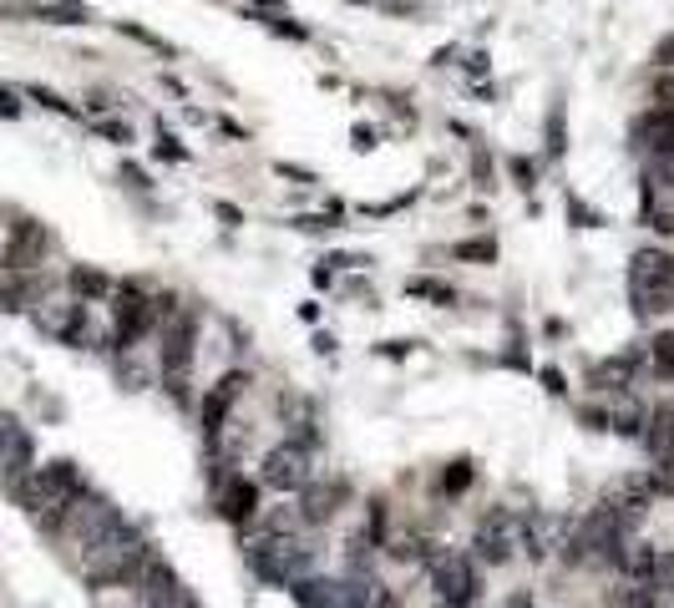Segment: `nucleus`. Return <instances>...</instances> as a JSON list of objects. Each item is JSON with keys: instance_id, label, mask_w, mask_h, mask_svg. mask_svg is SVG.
Segmentation results:
<instances>
[{"instance_id": "423d86ee", "label": "nucleus", "mask_w": 674, "mask_h": 608, "mask_svg": "<svg viewBox=\"0 0 674 608\" xmlns=\"http://www.w3.org/2000/svg\"><path fill=\"white\" fill-rule=\"evenodd\" d=\"M472 543H477V558L482 563H507L512 558V543H517V522L507 507H492L477 517V532H472Z\"/></svg>"}, {"instance_id": "9d476101", "label": "nucleus", "mask_w": 674, "mask_h": 608, "mask_svg": "<svg viewBox=\"0 0 674 608\" xmlns=\"http://www.w3.org/2000/svg\"><path fill=\"white\" fill-rule=\"evenodd\" d=\"M229 401H234V391H223V386H213V391H208V401H203V431H208V436H218V431H223Z\"/></svg>"}, {"instance_id": "39448f33", "label": "nucleus", "mask_w": 674, "mask_h": 608, "mask_svg": "<svg viewBox=\"0 0 674 608\" xmlns=\"http://www.w3.org/2000/svg\"><path fill=\"white\" fill-rule=\"evenodd\" d=\"M431 583H436V593H441V603H446V608H467V603L477 598V588H482V578H477V568H472V558H467V553L436 558Z\"/></svg>"}, {"instance_id": "9b49d317", "label": "nucleus", "mask_w": 674, "mask_h": 608, "mask_svg": "<svg viewBox=\"0 0 674 608\" xmlns=\"http://www.w3.org/2000/svg\"><path fill=\"white\" fill-rule=\"evenodd\" d=\"M71 289L77 294H107V279L97 269H71Z\"/></svg>"}, {"instance_id": "f3484780", "label": "nucleus", "mask_w": 674, "mask_h": 608, "mask_svg": "<svg viewBox=\"0 0 674 608\" xmlns=\"http://www.w3.org/2000/svg\"><path fill=\"white\" fill-rule=\"evenodd\" d=\"M0 112H11V117H16V97H6V92H0Z\"/></svg>"}, {"instance_id": "f257e3e1", "label": "nucleus", "mask_w": 674, "mask_h": 608, "mask_svg": "<svg viewBox=\"0 0 674 608\" xmlns=\"http://www.w3.org/2000/svg\"><path fill=\"white\" fill-rule=\"evenodd\" d=\"M249 568L259 573V583H299L310 568H315V548H305L294 538V532H284V538H269L249 548Z\"/></svg>"}, {"instance_id": "1a4fd4ad", "label": "nucleus", "mask_w": 674, "mask_h": 608, "mask_svg": "<svg viewBox=\"0 0 674 608\" xmlns=\"http://www.w3.org/2000/svg\"><path fill=\"white\" fill-rule=\"evenodd\" d=\"M218 502H223L218 512L229 517V522H249V517H254V507H259V487H254V482H239V477H229V492H223Z\"/></svg>"}, {"instance_id": "20e7f679", "label": "nucleus", "mask_w": 674, "mask_h": 608, "mask_svg": "<svg viewBox=\"0 0 674 608\" xmlns=\"http://www.w3.org/2000/svg\"><path fill=\"white\" fill-rule=\"evenodd\" d=\"M264 482L279 487V492H299L315 482V467H310V446L305 441H279L269 456H264Z\"/></svg>"}, {"instance_id": "ddd939ff", "label": "nucleus", "mask_w": 674, "mask_h": 608, "mask_svg": "<svg viewBox=\"0 0 674 608\" xmlns=\"http://www.w3.org/2000/svg\"><path fill=\"white\" fill-rule=\"evenodd\" d=\"M472 482V462H457L452 472H446V492H462Z\"/></svg>"}, {"instance_id": "f8f14e48", "label": "nucleus", "mask_w": 674, "mask_h": 608, "mask_svg": "<svg viewBox=\"0 0 674 608\" xmlns=\"http://www.w3.org/2000/svg\"><path fill=\"white\" fill-rule=\"evenodd\" d=\"M654 360H659V370H664V375H674V330L654 340Z\"/></svg>"}, {"instance_id": "2eb2a0df", "label": "nucleus", "mask_w": 674, "mask_h": 608, "mask_svg": "<svg viewBox=\"0 0 674 608\" xmlns=\"http://www.w3.org/2000/svg\"><path fill=\"white\" fill-rule=\"evenodd\" d=\"M654 573H659V583H664V588L674 593V558H669V553H664V558L654 563Z\"/></svg>"}, {"instance_id": "6e6552de", "label": "nucleus", "mask_w": 674, "mask_h": 608, "mask_svg": "<svg viewBox=\"0 0 674 608\" xmlns=\"http://www.w3.org/2000/svg\"><path fill=\"white\" fill-rule=\"evenodd\" d=\"M345 497H350V482H340V477H335V482H310V487H305V502H299V517L320 527V522H330V517L340 512Z\"/></svg>"}, {"instance_id": "0eeeda50", "label": "nucleus", "mask_w": 674, "mask_h": 608, "mask_svg": "<svg viewBox=\"0 0 674 608\" xmlns=\"http://www.w3.org/2000/svg\"><path fill=\"white\" fill-rule=\"evenodd\" d=\"M46 244H51V239H46L41 223H31V218L16 223V228H11V244H6V269H16V274H21V269H36V259L46 254Z\"/></svg>"}, {"instance_id": "f03ea898", "label": "nucleus", "mask_w": 674, "mask_h": 608, "mask_svg": "<svg viewBox=\"0 0 674 608\" xmlns=\"http://www.w3.org/2000/svg\"><path fill=\"white\" fill-rule=\"evenodd\" d=\"M629 289H634V304H639V315L669 310V304H674V259H669V254H659V249H644V254H634V269H629Z\"/></svg>"}, {"instance_id": "4468645a", "label": "nucleus", "mask_w": 674, "mask_h": 608, "mask_svg": "<svg viewBox=\"0 0 674 608\" xmlns=\"http://www.w3.org/2000/svg\"><path fill=\"white\" fill-rule=\"evenodd\" d=\"M619 608H654V598H649V588H629Z\"/></svg>"}, {"instance_id": "dca6fc26", "label": "nucleus", "mask_w": 674, "mask_h": 608, "mask_svg": "<svg viewBox=\"0 0 674 608\" xmlns=\"http://www.w3.org/2000/svg\"><path fill=\"white\" fill-rule=\"evenodd\" d=\"M659 66H674V36H669V41L659 46Z\"/></svg>"}, {"instance_id": "7ed1b4c3", "label": "nucleus", "mask_w": 674, "mask_h": 608, "mask_svg": "<svg viewBox=\"0 0 674 608\" xmlns=\"http://www.w3.org/2000/svg\"><path fill=\"white\" fill-rule=\"evenodd\" d=\"M132 593H137L142 608H193L183 578L173 573V563H163V558H153V553H147L142 568L132 573Z\"/></svg>"}]
</instances>
